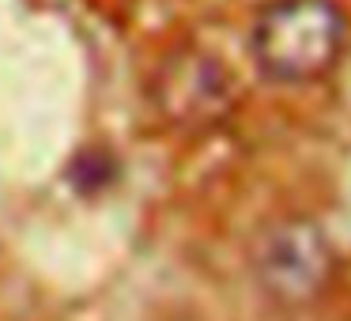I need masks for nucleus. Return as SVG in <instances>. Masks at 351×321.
Wrapping results in <instances>:
<instances>
[{
    "mask_svg": "<svg viewBox=\"0 0 351 321\" xmlns=\"http://www.w3.org/2000/svg\"><path fill=\"white\" fill-rule=\"evenodd\" d=\"M348 19L336 0H268L253 19L250 49L272 84H313L336 69Z\"/></svg>",
    "mask_w": 351,
    "mask_h": 321,
    "instance_id": "f257e3e1",
    "label": "nucleus"
},
{
    "mask_svg": "<svg viewBox=\"0 0 351 321\" xmlns=\"http://www.w3.org/2000/svg\"><path fill=\"white\" fill-rule=\"evenodd\" d=\"M250 265L268 298L283 306H306L332 283L336 250L313 219L287 215L257 235Z\"/></svg>",
    "mask_w": 351,
    "mask_h": 321,
    "instance_id": "f03ea898",
    "label": "nucleus"
},
{
    "mask_svg": "<svg viewBox=\"0 0 351 321\" xmlns=\"http://www.w3.org/2000/svg\"><path fill=\"white\" fill-rule=\"evenodd\" d=\"M155 110L178 132H204L234 114V76L215 54L200 46H178L152 80Z\"/></svg>",
    "mask_w": 351,
    "mask_h": 321,
    "instance_id": "7ed1b4c3",
    "label": "nucleus"
}]
</instances>
